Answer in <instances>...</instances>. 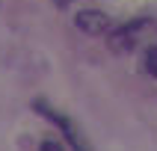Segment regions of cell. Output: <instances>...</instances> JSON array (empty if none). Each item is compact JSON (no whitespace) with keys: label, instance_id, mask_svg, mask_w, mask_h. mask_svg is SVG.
<instances>
[{"label":"cell","instance_id":"cell-2","mask_svg":"<svg viewBox=\"0 0 157 151\" xmlns=\"http://www.w3.org/2000/svg\"><path fill=\"white\" fill-rule=\"evenodd\" d=\"M33 110H36V113H42L44 119H51V122L56 124V127H59L62 133H65V139H68V145H71L74 151H92V142H89L86 136H83V130H80V127H77L74 122H71V119H68L65 113L53 110V107L48 104L44 98H36V101H33Z\"/></svg>","mask_w":157,"mask_h":151},{"label":"cell","instance_id":"cell-6","mask_svg":"<svg viewBox=\"0 0 157 151\" xmlns=\"http://www.w3.org/2000/svg\"><path fill=\"white\" fill-rule=\"evenodd\" d=\"M53 3H56V6H59V9H65V6H68V3H71V0H53Z\"/></svg>","mask_w":157,"mask_h":151},{"label":"cell","instance_id":"cell-4","mask_svg":"<svg viewBox=\"0 0 157 151\" xmlns=\"http://www.w3.org/2000/svg\"><path fill=\"white\" fill-rule=\"evenodd\" d=\"M145 71H148L151 77H157V44L145 51Z\"/></svg>","mask_w":157,"mask_h":151},{"label":"cell","instance_id":"cell-1","mask_svg":"<svg viewBox=\"0 0 157 151\" xmlns=\"http://www.w3.org/2000/svg\"><path fill=\"white\" fill-rule=\"evenodd\" d=\"M154 36H157V21L154 18H136L131 24H122L119 30H110L107 33V44L116 53H133L140 44H145Z\"/></svg>","mask_w":157,"mask_h":151},{"label":"cell","instance_id":"cell-3","mask_svg":"<svg viewBox=\"0 0 157 151\" xmlns=\"http://www.w3.org/2000/svg\"><path fill=\"white\" fill-rule=\"evenodd\" d=\"M74 27L86 36H107L113 30V18L98 12V9H80L74 15Z\"/></svg>","mask_w":157,"mask_h":151},{"label":"cell","instance_id":"cell-5","mask_svg":"<svg viewBox=\"0 0 157 151\" xmlns=\"http://www.w3.org/2000/svg\"><path fill=\"white\" fill-rule=\"evenodd\" d=\"M39 151H65V148H62V142H56V139H42Z\"/></svg>","mask_w":157,"mask_h":151}]
</instances>
